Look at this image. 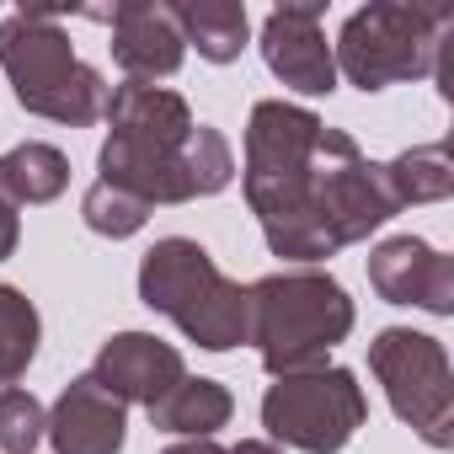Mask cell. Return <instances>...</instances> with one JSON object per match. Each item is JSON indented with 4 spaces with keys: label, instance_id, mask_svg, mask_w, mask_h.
<instances>
[{
    "label": "cell",
    "instance_id": "d6986e66",
    "mask_svg": "<svg viewBox=\"0 0 454 454\" xmlns=\"http://www.w3.org/2000/svg\"><path fill=\"white\" fill-rule=\"evenodd\" d=\"M150 214H155L150 203H139L134 192L107 187V182H91V187H86V198H81V219H86V231H97V236H107V241H129V236H139Z\"/></svg>",
    "mask_w": 454,
    "mask_h": 454
},
{
    "label": "cell",
    "instance_id": "ffe728a7",
    "mask_svg": "<svg viewBox=\"0 0 454 454\" xmlns=\"http://www.w3.org/2000/svg\"><path fill=\"white\" fill-rule=\"evenodd\" d=\"M43 427H49V411L33 390H17L6 385L0 390V449L6 454H33L43 443Z\"/></svg>",
    "mask_w": 454,
    "mask_h": 454
},
{
    "label": "cell",
    "instance_id": "7c38bea8",
    "mask_svg": "<svg viewBox=\"0 0 454 454\" xmlns=\"http://www.w3.org/2000/svg\"><path fill=\"white\" fill-rule=\"evenodd\" d=\"M102 22L113 27V65L129 75V81H160V75H176L182 59H187V43L176 33V17L160 0H118L113 12H102Z\"/></svg>",
    "mask_w": 454,
    "mask_h": 454
},
{
    "label": "cell",
    "instance_id": "52a82bcc",
    "mask_svg": "<svg viewBox=\"0 0 454 454\" xmlns=\"http://www.w3.org/2000/svg\"><path fill=\"white\" fill-rule=\"evenodd\" d=\"M369 369L385 385L390 411L427 449H454V374L438 337L411 326H385L369 342Z\"/></svg>",
    "mask_w": 454,
    "mask_h": 454
},
{
    "label": "cell",
    "instance_id": "e0dca14e",
    "mask_svg": "<svg viewBox=\"0 0 454 454\" xmlns=\"http://www.w3.org/2000/svg\"><path fill=\"white\" fill-rule=\"evenodd\" d=\"M385 182L395 192L401 208L411 203H438L454 192V166H449V150L443 145H411L401 150L395 160H385Z\"/></svg>",
    "mask_w": 454,
    "mask_h": 454
},
{
    "label": "cell",
    "instance_id": "44dd1931",
    "mask_svg": "<svg viewBox=\"0 0 454 454\" xmlns=\"http://www.w3.org/2000/svg\"><path fill=\"white\" fill-rule=\"evenodd\" d=\"M22 241V219H17V203L12 198H0V262H6Z\"/></svg>",
    "mask_w": 454,
    "mask_h": 454
},
{
    "label": "cell",
    "instance_id": "5bb4252c",
    "mask_svg": "<svg viewBox=\"0 0 454 454\" xmlns=\"http://www.w3.org/2000/svg\"><path fill=\"white\" fill-rule=\"evenodd\" d=\"M171 17H176L182 43L198 49L208 65H231V59H241L247 33H252L241 0H182V6H171Z\"/></svg>",
    "mask_w": 454,
    "mask_h": 454
},
{
    "label": "cell",
    "instance_id": "ba28073f",
    "mask_svg": "<svg viewBox=\"0 0 454 454\" xmlns=\"http://www.w3.org/2000/svg\"><path fill=\"white\" fill-rule=\"evenodd\" d=\"M364 417H369L364 385L353 369H337V364L284 374L262 395V427L273 433V443H289L305 454L348 449V438L364 427Z\"/></svg>",
    "mask_w": 454,
    "mask_h": 454
},
{
    "label": "cell",
    "instance_id": "8fae6325",
    "mask_svg": "<svg viewBox=\"0 0 454 454\" xmlns=\"http://www.w3.org/2000/svg\"><path fill=\"white\" fill-rule=\"evenodd\" d=\"M91 380H97L107 395H118L123 406L134 401V406L150 411L160 395H171V385L187 380V364H182V353H176L171 342H160V337H150V332H118V337H107V342L97 348Z\"/></svg>",
    "mask_w": 454,
    "mask_h": 454
},
{
    "label": "cell",
    "instance_id": "6da1fadb",
    "mask_svg": "<svg viewBox=\"0 0 454 454\" xmlns=\"http://www.w3.org/2000/svg\"><path fill=\"white\" fill-rule=\"evenodd\" d=\"M342 129H326L310 107L257 102L247 123V203L268 236V252L284 262L337 257L321 224V176Z\"/></svg>",
    "mask_w": 454,
    "mask_h": 454
},
{
    "label": "cell",
    "instance_id": "9c48e42d",
    "mask_svg": "<svg viewBox=\"0 0 454 454\" xmlns=\"http://www.w3.org/2000/svg\"><path fill=\"white\" fill-rule=\"evenodd\" d=\"M369 284L385 305H417L427 316H454V257L417 236H390L369 252Z\"/></svg>",
    "mask_w": 454,
    "mask_h": 454
},
{
    "label": "cell",
    "instance_id": "7402d4cb",
    "mask_svg": "<svg viewBox=\"0 0 454 454\" xmlns=\"http://www.w3.org/2000/svg\"><path fill=\"white\" fill-rule=\"evenodd\" d=\"M160 454H231V449H219L214 438H182V443H171V449H160Z\"/></svg>",
    "mask_w": 454,
    "mask_h": 454
},
{
    "label": "cell",
    "instance_id": "603a6c76",
    "mask_svg": "<svg viewBox=\"0 0 454 454\" xmlns=\"http://www.w3.org/2000/svg\"><path fill=\"white\" fill-rule=\"evenodd\" d=\"M231 454H284V449H278V443H268V438H241Z\"/></svg>",
    "mask_w": 454,
    "mask_h": 454
},
{
    "label": "cell",
    "instance_id": "2e32d148",
    "mask_svg": "<svg viewBox=\"0 0 454 454\" xmlns=\"http://www.w3.org/2000/svg\"><path fill=\"white\" fill-rule=\"evenodd\" d=\"M65 187H70V160H65V150H54L43 139H27V145L0 155V198H12L17 208L54 203Z\"/></svg>",
    "mask_w": 454,
    "mask_h": 454
},
{
    "label": "cell",
    "instance_id": "9a60e30c",
    "mask_svg": "<svg viewBox=\"0 0 454 454\" xmlns=\"http://www.w3.org/2000/svg\"><path fill=\"white\" fill-rule=\"evenodd\" d=\"M231 411H236V401L219 380H192L187 374L182 385H171V395H160L150 406V422L160 433H176V438H214L231 422Z\"/></svg>",
    "mask_w": 454,
    "mask_h": 454
},
{
    "label": "cell",
    "instance_id": "ac0fdd59",
    "mask_svg": "<svg viewBox=\"0 0 454 454\" xmlns=\"http://www.w3.org/2000/svg\"><path fill=\"white\" fill-rule=\"evenodd\" d=\"M38 337L43 326H38L33 300L12 284H0V390L27 374V364L38 358Z\"/></svg>",
    "mask_w": 454,
    "mask_h": 454
},
{
    "label": "cell",
    "instance_id": "3957f363",
    "mask_svg": "<svg viewBox=\"0 0 454 454\" xmlns=\"http://www.w3.org/2000/svg\"><path fill=\"white\" fill-rule=\"evenodd\" d=\"M353 332V300L332 273L284 268L247 289V342L262 353L273 380L321 369Z\"/></svg>",
    "mask_w": 454,
    "mask_h": 454
},
{
    "label": "cell",
    "instance_id": "5b68a950",
    "mask_svg": "<svg viewBox=\"0 0 454 454\" xmlns=\"http://www.w3.org/2000/svg\"><path fill=\"white\" fill-rule=\"evenodd\" d=\"M139 300L203 353H231L247 342V289L224 278L219 262L187 236H166L145 252Z\"/></svg>",
    "mask_w": 454,
    "mask_h": 454
},
{
    "label": "cell",
    "instance_id": "4fadbf2b",
    "mask_svg": "<svg viewBox=\"0 0 454 454\" xmlns=\"http://www.w3.org/2000/svg\"><path fill=\"white\" fill-rule=\"evenodd\" d=\"M43 438L54 443V454H118L123 438H129L123 401L107 395L91 374H81L59 390Z\"/></svg>",
    "mask_w": 454,
    "mask_h": 454
},
{
    "label": "cell",
    "instance_id": "8992f818",
    "mask_svg": "<svg viewBox=\"0 0 454 454\" xmlns=\"http://www.w3.org/2000/svg\"><path fill=\"white\" fill-rule=\"evenodd\" d=\"M454 17L406 0H374L358 6L332 49L337 75H348L358 91H385L395 81H427L438 75V49L449 38Z\"/></svg>",
    "mask_w": 454,
    "mask_h": 454
},
{
    "label": "cell",
    "instance_id": "30bf717a",
    "mask_svg": "<svg viewBox=\"0 0 454 454\" xmlns=\"http://www.w3.org/2000/svg\"><path fill=\"white\" fill-rule=\"evenodd\" d=\"M262 59L300 97H332L337 91V65H332V43L321 33V6H278V12H268Z\"/></svg>",
    "mask_w": 454,
    "mask_h": 454
},
{
    "label": "cell",
    "instance_id": "277c9868",
    "mask_svg": "<svg viewBox=\"0 0 454 454\" xmlns=\"http://www.w3.org/2000/svg\"><path fill=\"white\" fill-rule=\"evenodd\" d=\"M0 70L12 75L17 102L33 118L70 123V129L97 123L113 97L102 70L75 59V43L59 27V12H49V6H33V12L22 6L0 22Z\"/></svg>",
    "mask_w": 454,
    "mask_h": 454
},
{
    "label": "cell",
    "instance_id": "7a4b0ae2",
    "mask_svg": "<svg viewBox=\"0 0 454 454\" xmlns=\"http://www.w3.org/2000/svg\"><path fill=\"white\" fill-rule=\"evenodd\" d=\"M107 145H102V176L107 187H123L134 192L139 203H192L198 187H192V166H187V150H192V107L166 91V86H145V81H129L107 97Z\"/></svg>",
    "mask_w": 454,
    "mask_h": 454
}]
</instances>
